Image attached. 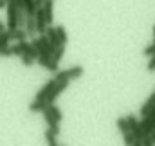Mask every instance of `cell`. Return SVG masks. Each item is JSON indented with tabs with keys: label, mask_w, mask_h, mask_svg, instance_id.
Instances as JSON below:
<instances>
[{
	"label": "cell",
	"mask_w": 155,
	"mask_h": 146,
	"mask_svg": "<svg viewBox=\"0 0 155 146\" xmlns=\"http://www.w3.org/2000/svg\"><path fill=\"white\" fill-rule=\"evenodd\" d=\"M5 9H7V31L11 33V31H15V29H18V9L15 7V4L13 2H9L7 5H5Z\"/></svg>",
	"instance_id": "6da1fadb"
},
{
	"label": "cell",
	"mask_w": 155,
	"mask_h": 146,
	"mask_svg": "<svg viewBox=\"0 0 155 146\" xmlns=\"http://www.w3.org/2000/svg\"><path fill=\"white\" fill-rule=\"evenodd\" d=\"M69 83H71V81H56V85L52 87V90H51V94L47 96V99H45V101H47V103H54V101H56V99L65 92V90H67Z\"/></svg>",
	"instance_id": "7a4b0ae2"
},
{
	"label": "cell",
	"mask_w": 155,
	"mask_h": 146,
	"mask_svg": "<svg viewBox=\"0 0 155 146\" xmlns=\"http://www.w3.org/2000/svg\"><path fill=\"white\" fill-rule=\"evenodd\" d=\"M54 85H56V78H51L45 85H41V88L36 92L35 99H47V96L51 94V90H52V87H54Z\"/></svg>",
	"instance_id": "3957f363"
},
{
	"label": "cell",
	"mask_w": 155,
	"mask_h": 146,
	"mask_svg": "<svg viewBox=\"0 0 155 146\" xmlns=\"http://www.w3.org/2000/svg\"><path fill=\"white\" fill-rule=\"evenodd\" d=\"M41 7H43V13H45V20L51 25L52 24V18H54V0H45L41 4Z\"/></svg>",
	"instance_id": "277c9868"
},
{
	"label": "cell",
	"mask_w": 155,
	"mask_h": 146,
	"mask_svg": "<svg viewBox=\"0 0 155 146\" xmlns=\"http://www.w3.org/2000/svg\"><path fill=\"white\" fill-rule=\"evenodd\" d=\"M29 45H31V41H27V40H20V41H16V43L11 47V51H13V54H15V56H22V54H25V52H27Z\"/></svg>",
	"instance_id": "5b68a950"
},
{
	"label": "cell",
	"mask_w": 155,
	"mask_h": 146,
	"mask_svg": "<svg viewBox=\"0 0 155 146\" xmlns=\"http://www.w3.org/2000/svg\"><path fill=\"white\" fill-rule=\"evenodd\" d=\"M25 33H27V36H35V35H38V31H36V20H35V15H27V20H25Z\"/></svg>",
	"instance_id": "8992f818"
},
{
	"label": "cell",
	"mask_w": 155,
	"mask_h": 146,
	"mask_svg": "<svg viewBox=\"0 0 155 146\" xmlns=\"http://www.w3.org/2000/svg\"><path fill=\"white\" fill-rule=\"evenodd\" d=\"M153 107H155V92H152V94H150V96L146 98V101H144V105L141 107V110H139V114H141V115L144 117V115H146V114H148L150 110L153 108Z\"/></svg>",
	"instance_id": "52a82bcc"
},
{
	"label": "cell",
	"mask_w": 155,
	"mask_h": 146,
	"mask_svg": "<svg viewBox=\"0 0 155 146\" xmlns=\"http://www.w3.org/2000/svg\"><path fill=\"white\" fill-rule=\"evenodd\" d=\"M43 112L51 114V115H52V117H54V119H56L58 123H61V119H63V114H61V108H60V107H56L54 103H49V105H47V108L43 110Z\"/></svg>",
	"instance_id": "ba28073f"
},
{
	"label": "cell",
	"mask_w": 155,
	"mask_h": 146,
	"mask_svg": "<svg viewBox=\"0 0 155 146\" xmlns=\"http://www.w3.org/2000/svg\"><path fill=\"white\" fill-rule=\"evenodd\" d=\"M47 101L45 99H35L31 105H29V112H33V114H41L43 110L47 108Z\"/></svg>",
	"instance_id": "9c48e42d"
},
{
	"label": "cell",
	"mask_w": 155,
	"mask_h": 146,
	"mask_svg": "<svg viewBox=\"0 0 155 146\" xmlns=\"http://www.w3.org/2000/svg\"><path fill=\"white\" fill-rule=\"evenodd\" d=\"M67 71V76H69V79L71 81H74L78 78H81L83 72H85V69L81 67V65H74V67H69V69H65Z\"/></svg>",
	"instance_id": "30bf717a"
},
{
	"label": "cell",
	"mask_w": 155,
	"mask_h": 146,
	"mask_svg": "<svg viewBox=\"0 0 155 146\" xmlns=\"http://www.w3.org/2000/svg\"><path fill=\"white\" fill-rule=\"evenodd\" d=\"M45 35H47V38H49V41L54 45V47H58L61 41H60V38H58V35H56V27H52V25H49L47 27V31H45Z\"/></svg>",
	"instance_id": "8fae6325"
},
{
	"label": "cell",
	"mask_w": 155,
	"mask_h": 146,
	"mask_svg": "<svg viewBox=\"0 0 155 146\" xmlns=\"http://www.w3.org/2000/svg\"><path fill=\"white\" fill-rule=\"evenodd\" d=\"M43 139L47 141V144H51V146L58 144V134H54L49 126H47V130H45V134H43Z\"/></svg>",
	"instance_id": "7c38bea8"
},
{
	"label": "cell",
	"mask_w": 155,
	"mask_h": 146,
	"mask_svg": "<svg viewBox=\"0 0 155 146\" xmlns=\"http://www.w3.org/2000/svg\"><path fill=\"white\" fill-rule=\"evenodd\" d=\"M51 61H52V56H51V54H47V52H40L38 58H36V63H38L40 67H43V69H47Z\"/></svg>",
	"instance_id": "4fadbf2b"
},
{
	"label": "cell",
	"mask_w": 155,
	"mask_h": 146,
	"mask_svg": "<svg viewBox=\"0 0 155 146\" xmlns=\"http://www.w3.org/2000/svg\"><path fill=\"white\" fill-rule=\"evenodd\" d=\"M116 126H117V130H119L121 134H126V132H130V124H128V119H126V117H117Z\"/></svg>",
	"instance_id": "5bb4252c"
},
{
	"label": "cell",
	"mask_w": 155,
	"mask_h": 146,
	"mask_svg": "<svg viewBox=\"0 0 155 146\" xmlns=\"http://www.w3.org/2000/svg\"><path fill=\"white\" fill-rule=\"evenodd\" d=\"M63 56H65V43H60V45H58V47L54 49V54H52V60L60 63V61L63 60Z\"/></svg>",
	"instance_id": "9a60e30c"
},
{
	"label": "cell",
	"mask_w": 155,
	"mask_h": 146,
	"mask_svg": "<svg viewBox=\"0 0 155 146\" xmlns=\"http://www.w3.org/2000/svg\"><path fill=\"white\" fill-rule=\"evenodd\" d=\"M123 143L124 144H135V146H143L137 139H135V135L132 134V132H126V134H123Z\"/></svg>",
	"instance_id": "2e32d148"
},
{
	"label": "cell",
	"mask_w": 155,
	"mask_h": 146,
	"mask_svg": "<svg viewBox=\"0 0 155 146\" xmlns=\"http://www.w3.org/2000/svg\"><path fill=\"white\" fill-rule=\"evenodd\" d=\"M25 38H27V33H25V29H22V27H18V29L11 31V40L20 41V40H25Z\"/></svg>",
	"instance_id": "e0dca14e"
},
{
	"label": "cell",
	"mask_w": 155,
	"mask_h": 146,
	"mask_svg": "<svg viewBox=\"0 0 155 146\" xmlns=\"http://www.w3.org/2000/svg\"><path fill=\"white\" fill-rule=\"evenodd\" d=\"M56 35H58V38H60V41H61V43H67V41H69L67 31H65V27H63V25H56Z\"/></svg>",
	"instance_id": "ac0fdd59"
},
{
	"label": "cell",
	"mask_w": 155,
	"mask_h": 146,
	"mask_svg": "<svg viewBox=\"0 0 155 146\" xmlns=\"http://www.w3.org/2000/svg\"><path fill=\"white\" fill-rule=\"evenodd\" d=\"M150 144H155V130H152L148 135L143 137V146H150Z\"/></svg>",
	"instance_id": "d6986e66"
},
{
	"label": "cell",
	"mask_w": 155,
	"mask_h": 146,
	"mask_svg": "<svg viewBox=\"0 0 155 146\" xmlns=\"http://www.w3.org/2000/svg\"><path fill=\"white\" fill-rule=\"evenodd\" d=\"M20 60H22V63H24L25 67H31V65L36 61V60H35L33 56H29V54H22V56H20Z\"/></svg>",
	"instance_id": "ffe728a7"
},
{
	"label": "cell",
	"mask_w": 155,
	"mask_h": 146,
	"mask_svg": "<svg viewBox=\"0 0 155 146\" xmlns=\"http://www.w3.org/2000/svg\"><path fill=\"white\" fill-rule=\"evenodd\" d=\"M153 52H155V40L150 43V45H146V47L143 49V54H144V56H148V58H150Z\"/></svg>",
	"instance_id": "44dd1931"
},
{
	"label": "cell",
	"mask_w": 155,
	"mask_h": 146,
	"mask_svg": "<svg viewBox=\"0 0 155 146\" xmlns=\"http://www.w3.org/2000/svg\"><path fill=\"white\" fill-rule=\"evenodd\" d=\"M146 71H148V72H155V52L150 56V61H148V65H146Z\"/></svg>",
	"instance_id": "7402d4cb"
},
{
	"label": "cell",
	"mask_w": 155,
	"mask_h": 146,
	"mask_svg": "<svg viewBox=\"0 0 155 146\" xmlns=\"http://www.w3.org/2000/svg\"><path fill=\"white\" fill-rule=\"evenodd\" d=\"M47 71H49V72H54V74H56V72H58V71H60V63L52 60V61L49 63V67H47Z\"/></svg>",
	"instance_id": "603a6c76"
},
{
	"label": "cell",
	"mask_w": 155,
	"mask_h": 146,
	"mask_svg": "<svg viewBox=\"0 0 155 146\" xmlns=\"http://www.w3.org/2000/svg\"><path fill=\"white\" fill-rule=\"evenodd\" d=\"M13 4H15V7L18 11H25V2L24 0H13Z\"/></svg>",
	"instance_id": "cb8c5ba5"
},
{
	"label": "cell",
	"mask_w": 155,
	"mask_h": 146,
	"mask_svg": "<svg viewBox=\"0 0 155 146\" xmlns=\"http://www.w3.org/2000/svg\"><path fill=\"white\" fill-rule=\"evenodd\" d=\"M0 56H13V51H11V47H0Z\"/></svg>",
	"instance_id": "d4e9b609"
},
{
	"label": "cell",
	"mask_w": 155,
	"mask_h": 146,
	"mask_svg": "<svg viewBox=\"0 0 155 146\" xmlns=\"http://www.w3.org/2000/svg\"><path fill=\"white\" fill-rule=\"evenodd\" d=\"M5 5H7V2H5V0H0V9H4Z\"/></svg>",
	"instance_id": "484cf974"
},
{
	"label": "cell",
	"mask_w": 155,
	"mask_h": 146,
	"mask_svg": "<svg viewBox=\"0 0 155 146\" xmlns=\"http://www.w3.org/2000/svg\"><path fill=\"white\" fill-rule=\"evenodd\" d=\"M5 29H7V25H4V24L0 22V33H2V31H5Z\"/></svg>",
	"instance_id": "4316f807"
},
{
	"label": "cell",
	"mask_w": 155,
	"mask_h": 146,
	"mask_svg": "<svg viewBox=\"0 0 155 146\" xmlns=\"http://www.w3.org/2000/svg\"><path fill=\"white\" fill-rule=\"evenodd\" d=\"M153 40H155V25H153Z\"/></svg>",
	"instance_id": "83f0119b"
},
{
	"label": "cell",
	"mask_w": 155,
	"mask_h": 146,
	"mask_svg": "<svg viewBox=\"0 0 155 146\" xmlns=\"http://www.w3.org/2000/svg\"><path fill=\"white\" fill-rule=\"evenodd\" d=\"M5 2H7V4H9V2H13V0H5Z\"/></svg>",
	"instance_id": "f1b7e54d"
}]
</instances>
